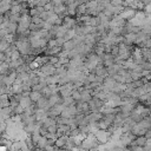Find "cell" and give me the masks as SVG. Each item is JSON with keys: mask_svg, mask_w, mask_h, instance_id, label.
I'll return each instance as SVG.
<instances>
[{"mask_svg": "<svg viewBox=\"0 0 151 151\" xmlns=\"http://www.w3.org/2000/svg\"><path fill=\"white\" fill-rule=\"evenodd\" d=\"M110 4H111L112 6L119 7V6H124V0H111Z\"/></svg>", "mask_w": 151, "mask_h": 151, "instance_id": "8", "label": "cell"}, {"mask_svg": "<svg viewBox=\"0 0 151 151\" xmlns=\"http://www.w3.org/2000/svg\"><path fill=\"white\" fill-rule=\"evenodd\" d=\"M28 97H29V99H31L33 103H37V101L42 97V94H41L40 91H31L29 94H28Z\"/></svg>", "mask_w": 151, "mask_h": 151, "instance_id": "6", "label": "cell"}, {"mask_svg": "<svg viewBox=\"0 0 151 151\" xmlns=\"http://www.w3.org/2000/svg\"><path fill=\"white\" fill-rule=\"evenodd\" d=\"M71 97L73 98V100H74V101H79V100H81V97H80V91H79L78 88H74V90L72 91Z\"/></svg>", "mask_w": 151, "mask_h": 151, "instance_id": "7", "label": "cell"}, {"mask_svg": "<svg viewBox=\"0 0 151 151\" xmlns=\"http://www.w3.org/2000/svg\"><path fill=\"white\" fill-rule=\"evenodd\" d=\"M74 90V86L72 83H67V84H64V85H60L59 86V94L63 97V98H66V97H70L72 91Z\"/></svg>", "mask_w": 151, "mask_h": 151, "instance_id": "2", "label": "cell"}, {"mask_svg": "<svg viewBox=\"0 0 151 151\" xmlns=\"http://www.w3.org/2000/svg\"><path fill=\"white\" fill-rule=\"evenodd\" d=\"M143 11H144L146 14H151V4L145 5V6H144V8H143Z\"/></svg>", "mask_w": 151, "mask_h": 151, "instance_id": "9", "label": "cell"}, {"mask_svg": "<svg viewBox=\"0 0 151 151\" xmlns=\"http://www.w3.org/2000/svg\"><path fill=\"white\" fill-rule=\"evenodd\" d=\"M35 105L38 106V109H44V110H48L50 109V106H48V99L46 97H44V96L35 103Z\"/></svg>", "mask_w": 151, "mask_h": 151, "instance_id": "4", "label": "cell"}, {"mask_svg": "<svg viewBox=\"0 0 151 151\" xmlns=\"http://www.w3.org/2000/svg\"><path fill=\"white\" fill-rule=\"evenodd\" d=\"M146 137L145 136H137L136 138H134V140L132 142V144H134V145H138V146H145V144H146Z\"/></svg>", "mask_w": 151, "mask_h": 151, "instance_id": "5", "label": "cell"}, {"mask_svg": "<svg viewBox=\"0 0 151 151\" xmlns=\"http://www.w3.org/2000/svg\"><path fill=\"white\" fill-rule=\"evenodd\" d=\"M149 63H150V71H151V60H149Z\"/></svg>", "mask_w": 151, "mask_h": 151, "instance_id": "10", "label": "cell"}, {"mask_svg": "<svg viewBox=\"0 0 151 151\" xmlns=\"http://www.w3.org/2000/svg\"><path fill=\"white\" fill-rule=\"evenodd\" d=\"M93 134H94V137H96V139L98 140L99 144H106L110 140V138L112 136V132H110L109 130H100V129H98Z\"/></svg>", "mask_w": 151, "mask_h": 151, "instance_id": "1", "label": "cell"}, {"mask_svg": "<svg viewBox=\"0 0 151 151\" xmlns=\"http://www.w3.org/2000/svg\"><path fill=\"white\" fill-rule=\"evenodd\" d=\"M77 24V18L76 17H71V15H65L63 18V26H65L67 29L68 28H73L74 25Z\"/></svg>", "mask_w": 151, "mask_h": 151, "instance_id": "3", "label": "cell"}]
</instances>
